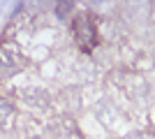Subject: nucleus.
Listing matches in <instances>:
<instances>
[{
	"mask_svg": "<svg viewBox=\"0 0 155 139\" xmlns=\"http://www.w3.org/2000/svg\"><path fill=\"white\" fill-rule=\"evenodd\" d=\"M74 35H77V42L84 51H93L97 46V42H100V28L95 26V21L91 19L88 12L77 16V21H74Z\"/></svg>",
	"mask_w": 155,
	"mask_h": 139,
	"instance_id": "obj_1",
	"label": "nucleus"
},
{
	"mask_svg": "<svg viewBox=\"0 0 155 139\" xmlns=\"http://www.w3.org/2000/svg\"><path fill=\"white\" fill-rule=\"evenodd\" d=\"M74 9V2H58L56 5V14H58V19H67V12Z\"/></svg>",
	"mask_w": 155,
	"mask_h": 139,
	"instance_id": "obj_7",
	"label": "nucleus"
},
{
	"mask_svg": "<svg viewBox=\"0 0 155 139\" xmlns=\"http://www.w3.org/2000/svg\"><path fill=\"white\" fill-rule=\"evenodd\" d=\"M19 46L14 42H2L0 44V65L2 67H14L19 63Z\"/></svg>",
	"mask_w": 155,
	"mask_h": 139,
	"instance_id": "obj_4",
	"label": "nucleus"
},
{
	"mask_svg": "<svg viewBox=\"0 0 155 139\" xmlns=\"http://www.w3.org/2000/svg\"><path fill=\"white\" fill-rule=\"evenodd\" d=\"M153 60H155V51H153Z\"/></svg>",
	"mask_w": 155,
	"mask_h": 139,
	"instance_id": "obj_9",
	"label": "nucleus"
},
{
	"mask_svg": "<svg viewBox=\"0 0 155 139\" xmlns=\"http://www.w3.org/2000/svg\"><path fill=\"white\" fill-rule=\"evenodd\" d=\"M19 95L30 109H46V107H49V93H46L44 88H35V86L21 88Z\"/></svg>",
	"mask_w": 155,
	"mask_h": 139,
	"instance_id": "obj_3",
	"label": "nucleus"
},
{
	"mask_svg": "<svg viewBox=\"0 0 155 139\" xmlns=\"http://www.w3.org/2000/svg\"><path fill=\"white\" fill-rule=\"evenodd\" d=\"M30 139H39V137H30Z\"/></svg>",
	"mask_w": 155,
	"mask_h": 139,
	"instance_id": "obj_8",
	"label": "nucleus"
},
{
	"mask_svg": "<svg viewBox=\"0 0 155 139\" xmlns=\"http://www.w3.org/2000/svg\"><path fill=\"white\" fill-rule=\"evenodd\" d=\"M14 118V104L9 100H0V127H7Z\"/></svg>",
	"mask_w": 155,
	"mask_h": 139,
	"instance_id": "obj_6",
	"label": "nucleus"
},
{
	"mask_svg": "<svg viewBox=\"0 0 155 139\" xmlns=\"http://www.w3.org/2000/svg\"><path fill=\"white\" fill-rule=\"evenodd\" d=\"M60 102H63V107H65V109H70V111L79 109V107H81V91H79L77 86L63 88V93H60Z\"/></svg>",
	"mask_w": 155,
	"mask_h": 139,
	"instance_id": "obj_5",
	"label": "nucleus"
},
{
	"mask_svg": "<svg viewBox=\"0 0 155 139\" xmlns=\"http://www.w3.org/2000/svg\"><path fill=\"white\" fill-rule=\"evenodd\" d=\"M49 132L56 139H84V134H81V130L77 127V123L72 118H67V116H58V118L51 123Z\"/></svg>",
	"mask_w": 155,
	"mask_h": 139,
	"instance_id": "obj_2",
	"label": "nucleus"
}]
</instances>
